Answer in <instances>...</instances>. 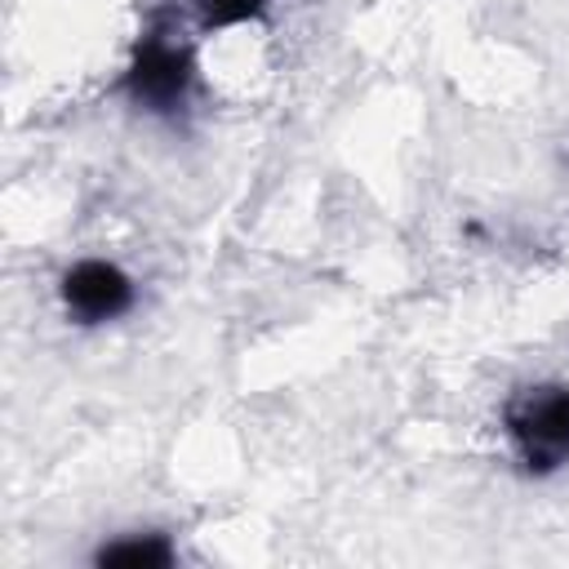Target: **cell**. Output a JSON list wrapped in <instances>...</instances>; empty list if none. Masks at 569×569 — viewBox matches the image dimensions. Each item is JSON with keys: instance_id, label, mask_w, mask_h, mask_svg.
<instances>
[{"instance_id": "3", "label": "cell", "mask_w": 569, "mask_h": 569, "mask_svg": "<svg viewBox=\"0 0 569 569\" xmlns=\"http://www.w3.org/2000/svg\"><path fill=\"white\" fill-rule=\"evenodd\" d=\"M58 293H62V307L76 325H107V320H120L133 307L129 271L107 262V258H84V262L67 267Z\"/></svg>"}, {"instance_id": "5", "label": "cell", "mask_w": 569, "mask_h": 569, "mask_svg": "<svg viewBox=\"0 0 569 569\" xmlns=\"http://www.w3.org/2000/svg\"><path fill=\"white\" fill-rule=\"evenodd\" d=\"M196 9H200L204 31H222V27H240V22L262 18L267 0H196Z\"/></svg>"}, {"instance_id": "4", "label": "cell", "mask_w": 569, "mask_h": 569, "mask_svg": "<svg viewBox=\"0 0 569 569\" xmlns=\"http://www.w3.org/2000/svg\"><path fill=\"white\" fill-rule=\"evenodd\" d=\"M93 560L111 565V569H164V565H173V547L164 533H129V538L107 542Z\"/></svg>"}, {"instance_id": "2", "label": "cell", "mask_w": 569, "mask_h": 569, "mask_svg": "<svg viewBox=\"0 0 569 569\" xmlns=\"http://www.w3.org/2000/svg\"><path fill=\"white\" fill-rule=\"evenodd\" d=\"M507 436L533 476L569 462V387H533L511 400Z\"/></svg>"}, {"instance_id": "1", "label": "cell", "mask_w": 569, "mask_h": 569, "mask_svg": "<svg viewBox=\"0 0 569 569\" xmlns=\"http://www.w3.org/2000/svg\"><path fill=\"white\" fill-rule=\"evenodd\" d=\"M196 84V62L191 49L169 40L164 31H147L124 67V93L133 107L156 111V116H173L187 107Z\"/></svg>"}]
</instances>
